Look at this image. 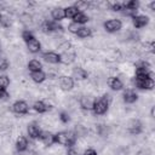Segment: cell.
<instances>
[{
	"instance_id": "cell-1",
	"label": "cell",
	"mask_w": 155,
	"mask_h": 155,
	"mask_svg": "<svg viewBox=\"0 0 155 155\" xmlns=\"http://www.w3.org/2000/svg\"><path fill=\"white\" fill-rule=\"evenodd\" d=\"M113 101V96L110 93H104L103 97H101L99 99H96L94 103H93V107H92V110H93V114L94 115H104L108 109H109V104L110 102Z\"/></svg>"
},
{
	"instance_id": "cell-2",
	"label": "cell",
	"mask_w": 155,
	"mask_h": 155,
	"mask_svg": "<svg viewBox=\"0 0 155 155\" xmlns=\"http://www.w3.org/2000/svg\"><path fill=\"white\" fill-rule=\"evenodd\" d=\"M133 86L137 87V88H140V90H148V91L153 90L154 86H155L153 75H149V76H136L133 79Z\"/></svg>"
},
{
	"instance_id": "cell-3",
	"label": "cell",
	"mask_w": 155,
	"mask_h": 155,
	"mask_svg": "<svg viewBox=\"0 0 155 155\" xmlns=\"http://www.w3.org/2000/svg\"><path fill=\"white\" fill-rule=\"evenodd\" d=\"M103 27H104V29H105L108 33H116V31H119V30L121 29L122 23H121V21L117 19V18H111V19L105 21V22L103 23Z\"/></svg>"
},
{
	"instance_id": "cell-4",
	"label": "cell",
	"mask_w": 155,
	"mask_h": 155,
	"mask_svg": "<svg viewBox=\"0 0 155 155\" xmlns=\"http://www.w3.org/2000/svg\"><path fill=\"white\" fill-rule=\"evenodd\" d=\"M94 96H92L91 93H87V94H82L79 99V104L81 107V109L84 110H92V107H93V103H94Z\"/></svg>"
},
{
	"instance_id": "cell-5",
	"label": "cell",
	"mask_w": 155,
	"mask_h": 155,
	"mask_svg": "<svg viewBox=\"0 0 155 155\" xmlns=\"http://www.w3.org/2000/svg\"><path fill=\"white\" fill-rule=\"evenodd\" d=\"M12 111L17 115H25L29 113V105L25 101H16L12 104Z\"/></svg>"
},
{
	"instance_id": "cell-6",
	"label": "cell",
	"mask_w": 155,
	"mask_h": 155,
	"mask_svg": "<svg viewBox=\"0 0 155 155\" xmlns=\"http://www.w3.org/2000/svg\"><path fill=\"white\" fill-rule=\"evenodd\" d=\"M58 84H59V87H61L62 91H70V90L74 88L75 81H74V79L71 76L65 75V76H59Z\"/></svg>"
},
{
	"instance_id": "cell-7",
	"label": "cell",
	"mask_w": 155,
	"mask_h": 155,
	"mask_svg": "<svg viewBox=\"0 0 155 155\" xmlns=\"http://www.w3.org/2000/svg\"><path fill=\"white\" fill-rule=\"evenodd\" d=\"M76 61V53L75 50L68 51V52H63L62 54H59V63L64 64V65H69L71 63H74Z\"/></svg>"
},
{
	"instance_id": "cell-8",
	"label": "cell",
	"mask_w": 155,
	"mask_h": 155,
	"mask_svg": "<svg viewBox=\"0 0 155 155\" xmlns=\"http://www.w3.org/2000/svg\"><path fill=\"white\" fill-rule=\"evenodd\" d=\"M142 130H143V125L138 119H132V120L128 121L127 131L131 134H139L142 132Z\"/></svg>"
},
{
	"instance_id": "cell-9",
	"label": "cell",
	"mask_w": 155,
	"mask_h": 155,
	"mask_svg": "<svg viewBox=\"0 0 155 155\" xmlns=\"http://www.w3.org/2000/svg\"><path fill=\"white\" fill-rule=\"evenodd\" d=\"M71 74H73L71 78L75 79V80H78V81H85V80L87 79V76H88V73H87L84 68H81V67H79V65H76V67L73 68Z\"/></svg>"
},
{
	"instance_id": "cell-10",
	"label": "cell",
	"mask_w": 155,
	"mask_h": 155,
	"mask_svg": "<svg viewBox=\"0 0 155 155\" xmlns=\"http://www.w3.org/2000/svg\"><path fill=\"white\" fill-rule=\"evenodd\" d=\"M124 102L127 103V104H132L134 103L137 99H138V94L137 92L133 90V87H128L124 91Z\"/></svg>"
},
{
	"instance_id": "cell-11",
	"label": "cell",
	"mask_w": 155,
	"mask_h": 155,
	"mask_svg": "<svg viewBox=\"0 0 155 155\" xmlns=\"http://www.w3.org/2000/svg\"><path fill=\"white\" fill-rule=\"evenodd\" d=\"M27 133L28 136L31 138V139H38L40 133H41V130H40V125L38 122H30L27 127Z\"/></svg>"
},
{
	"instance_id": "cell-12",
	"label": "cell",
	"mask_w": 155,
	"mask_h": 155,
	"mask_svg": "<svg viewBox=\"0 0 155 155\" xmlns=\"http://www.w3.org/2000/svg\"><path fill=\"white\" fill-rule=\"evenodd\" d=\"M39 139L41 140V143L44 145H52L54 143V134H52L50 131H41Z\"/></svg>"
},
{
	"instance_id": "cell-13",
	"label": "cell",
	"mask_w": 155,
	"mask_h": 155,
	"mask_svg": "<svg viewBox=\"0 0 155 155\" xmlns=\"http://www.w3.org/2000/svg\"><path fill=\"white\" fill-rule=\"evenodd\" d=\"M18 21L22 25H24L25 28H29L31 25H34V22H33V15L29 13V12H22L18 17Z\"/></svg>"
},
{
	"instance_id": "cell-14",
	"label": "cell",
	"mask_w": 155,
	"mask_h": 155,
	"mask_svg": "<svg viewBox=\"0 0 155 155\" xmlns=\"http://www.w3.org/2000/svg\"><path fill=\"white\" fill-rule=\"evenodd\" d=\"M134 28H143L145 27L148 23H149V17L145 16V15H137L133 17V21H132Z\"/></svg>"
},
{
	"instance_id": "cell-15",
	"label": "cell",
	"mask_w": 155,
	"mask_h": 155,
	"mask_svg": "<svg viewBox=\"0 0 155 155\" xmlns=\"http://www.w3.org/2000/svg\"><path fill=\"white\" fill-rule=\"evenodd\" d=\"M51 17L54 19V22H59L63 18H65V11L62 6H56L51 11Z\"/></svg>"
},
{
	"instance_id": "cell-16",
	"label": "cell",
	"mask_w": 155,
	"mask_h": 155,
	"mask_svg": "<svg viewBox=\"0 0 155 155\" xmlns=\"http://www.w3.org/2000/svg\"><path fill=\"white\" fill-rule=\"evenodd\" d=\"M42 58L45 62L50 63V64H57L59 63V54L56 53V52H52V51H47L42 54Z\"/></svg>"
},
{
	"instance_id": "cell-17",
	"label": "cell",
	"mask_w": 155,
	"mask_h": 155,
	"mask_svg": "<svg viewBox=\"0 0 155 155\" xmlns=\"http://www.w3.org/2000/svg\"><path fill=\"white\" fill-rule=\"evenodd\" d=\"M28 139L27 137L19 134L17 138H16V150L17 151H25L28 149Z\"/></svg>"
},
{
	"instance_id": "cell-18",
	"label": "cell",
	"mask_w": 155,
	"mask_h": 155,
	"mask_svg": "<svg viewBox=\"0 0 155 155\" xmlns=\"http://www.w3.org/2000/svg\"><path fill=\"white\" fill-rule=\"evenodd\" d=\"M107 84L109 85V87L111 88V90H114V91H120V90H122V87H124V82L116 76V78H109V79H107Z\"/></svg>"
},
{
	"instance_id": "cell-19",
	"label": "cell",
	"mask_w": 155,
	"mask_h": 155,
	"mask_svg": "<svg viewBox=\"0 0 155 155\" xmlns=\"http://www.w3.org/2000/svg\"><path fill=\"white\" fill-rule=\"evenodd\" d=\"M27 48H28V51L29 52H31V53H38V52H40V50H41V42L38 40V39H31L30 41H28L27 42Z\"/></svg>"
},
{
	"instance_id": "cell-20",
	"label": "cell",
	"mask_w": 155,
	"mask_h": 155,
	"mask_svg": "<svg viewBox=\"0 0 155 155\" xmlns=\"http://www.w3.org/2000/svg\"><path fill=\"white\" fill-rule=\"evenodd\" d=\"M30 79L34 81V82H38V84H41L46 80V74L42 71V70H39V71H33L30 74Z\"/></svg>"
},
{
	"instance_id": "cell-21",
	"label": "cell",
	"mask_w": 155,
	"mask_h": 155,
	"mask_svg": "<svg viewBox=\"0 0 155 155\" xmlns=\"http://www.w3.org/2000/svg\"><path fill=\"white\" fill-rule=\"evenodd\" d=\"M27 67H28V69H29V71H39V70H41L42 69V64L40 63V61H38V59H31V61H29L28 62V64H27Z\"/></svg>"
},
{
	"instance_id": "cell-22",
	"label": "cell",
	"mask_w": 155,
	"mask_h": 155,
	"mask_svg": "<svg viewBox=\"0 0 155 155\" xmlns=\"http://www.w3.org/2000/svg\"><path fill=\"white\" fill-rule=\"evenodd\" d=\"M76 35L80 39H86V38H90L92 35V30H91L90 27H80V29L76 33Z\"/></svg>"
},
{
	"instance_id": "cell-23",
	"label": "cell",
	"mask_w": 155,
	"mask_h": 155,
	"mask_svg": "<svg viewBox=\"0 0 155 155\" xmlns=\"http://www.w3.org/2000/svg\"><path fill=\"white\" fill-rule=\"evenodd\" d=\"M57 48H58L59 51H62V53H63V52L71 51V50H74L75 47L73 46L71 41H69V40H64V41H62V42H61V44L57 46Z\"/></svg>"
},
{
	"instance_id": "cell-24",
	"label": "cell",
	"mask_w": 155,
	"mask_h": 155,
	"mask_svg": "<svg viewBox=\"0 0 155 155\" xmlns=\"http://www.w3.org/2000/svg\"><path fill=\"white\" fill-rule=\"evenodd\" d=\"M88 21H90V18L85 12H78L76 16L73 18V22H75L78 24H84V23H86Z\"/></svg>"
},
{
	"instance_id": "cell-25",
	"label": "cell",
	"mask_w": 155,
	"mask_h": 155,
	"mask_svg": "<svg viewBox=\"0 0 155 155\" xmlns=\"http://www.w3.org/2000/svg\"><path fill=\"white\" fill-rule=\"evenodd\" d=\"M33 109L35 113H39V114H42V113H46L47 111V108L45 107L44 102L42 101H35L33 103Z\"/></svg>"
},
{
	"instance_id": "cell-26",
	"label": "cell",
	"mask_w": 155,
	"mask_h": 155,
	"mask_svg": "<svg viewBox=\"0 0 155 155\" xmlns=\"http://www.w3.org/2000/svg\"><path fill=\"white\" fill-rule=\"evenodd\" d=\"M0 24L2 28H10L12 25V18L10 15H2L1 16V21H0Z\"/></svg>"
},
{
	"instance_id": "cell-27",
	"label": "cell",
	"mask_w": 155,
	"mask_h": 155,
	"mask_svg": "<svg viewBox=\"0 0 155 155\" xmlns=\"http://www.w3.org/2000/svg\"><path fill=\"white\" fill-rule=\"evenodd\" d=\"M64 11H65V17L71 18V19H73V18L76 16V13L79 12V11H78V8H76V7H74L73 5H71V6L65 7V8H64Z\"/></svg>"
},
{
	"instance_id": "cell-28",
	"label": "cell",
	"mask_w": 155,
	"mask_h": 155,
	"mask_svg": "<svg viewBox=\"0 0 155 155\" xmlns=\"http://www.w3.org/2000/svg\"><path fill=\"white\" fill-rule=\"evenodd\" d=\"M10 85V78L7 75H0V90H6Z\"/></svg>"
},
{
	"instance_id": "cell-29",
	"label": "cell",
	"mask_w": 155,
	"mask_h": 155,
	"mask_svg": "<svg viewBox=\"0 0 155 155\" xmlns=\"http://www.w3.org/2000/svg\"><path fill=\"white\" fill-rule=\"evenodd\" d=\"M22 39H23L25 42L30 41L31 39H34V34H33V31H31V30H29V29L23 30V31H22Z\"/></svg>"
},
{
	"instance_id": "cell-30",
	"label": "cell",
	"mask_w": 155,
	"mask_h": 155,
	"mask_svg": "<svg viewBox=\"0 0 155 155\" xmlns=\"http://www.w3.org/2000/svg\"><path fill=\"white\" fill-rule=\"evenodd\" d=\"M58 119L61 120V122L65 124V122H68V121L70 120V114H69L68 111H62V113H59Z\"/></svg>"
},
{
	"instance_id": "cell-31",
	"label": "cell",
	"mask_w": 155,
	"mask_h": 155,
	"mask_svg": "<svg viewBox=\"0 0 155 155\" xmlns=\"http://www.w3.org/2000/svg\"><path fill=\"white\" fill-rule=\"evenodd\" d=\"M79 29H80V24H78V23H75V22H71V23L68 24V30H69L70 33L76 34Z\"/></svg>"
},
{
	"instance_id": "cell-32",
	"label": "cell",
	"mask_w": 155,
	"mask_h": 155,
	"mask_svg": "<svg viewBox=\"0 0 155 155\" xmlns=\"http://www.w3.org/2000/svg\"><path fill=\"white\" fill-rule=\"evenodd\" d=\"M10 98H11V96L6 90H0V102H5Z\"/></svg>"
},
{
	"instance_id": "cell-33",
	"label": "cell",
	"mask_w": 155,
	"mask_h": 155,
	"mask_svg": "<svg viewBox=\"0 0 155 155\" xmlns=\"http://www.w3.org/2000/svg\"><path fill=\"white\" fill-rule=\"evenodd\" d=\"M84 155H98V154L93 148H87L84 150Z\"/></svg>"
},
{
	"instance_id": "cell-34",
	"label": "cell",
	"mask_w": 155,
	"mask_h": 155,
	"mask_svg": "<svg viewBox=\"0 0 155 155\" xmlns=\"http://www.w3.org/2000/svg\"><path fill=\"white\" fill-rule=\"evenodd\" d=\"M67 155H79V150L73 148V147H70L68 149V151H67Z\"/></svg>"
},
{
	"instance_id": "cell-35",
	"label": "cell",
	"mask_w": 155,
	"mask_h": 155,
	"mask_svg": "<svg viewBox=\"0 0 155 155\" xmlns=\"http://www.w3.org/2000/svg\"><path fill=\"white\" fill-rule=\"evenodd\" d=\"M149 8H150V11H154L155 10V1H151L149 4Z\"/></svg>"
},
{
	"instance_id": "cell-36",
	"label": "cell",
	"mask_w": 155,
	"mask_h": 155,
	"mask_svg": "<svg viewBox=\"0 0 155 155\" xmlns=\"http://www.w3.org/2000/svg\"><path fill=\"white\" fill-rule=\"evenodd\" d=\"M1 16H2V15H1V13H0V21H1Z\"/></svg>"
}]
</instances>
